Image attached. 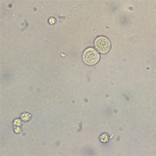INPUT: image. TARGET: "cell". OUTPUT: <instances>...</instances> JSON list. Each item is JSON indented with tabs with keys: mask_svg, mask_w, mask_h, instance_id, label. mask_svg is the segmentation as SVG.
Masks as SVG:
<instances>
[{
	"mask_svg": "<svg viewBox=\"0 0 156 156\" xmlns=\"http://www.w3.org/2000/svg\"><path fill=\"white\" fill-rule=\"evenodd\" d=\"M82 61L89 66L95 65L99 62L101 59L100 53L94 48L89 47L86 48L82 53Z\"/></svg>",
	"mask_w": 156,
	"mask_h": 156,
	"instance_id": "cell-1",
	"label": "cell"
},
{
	"mask_svg": "<svg viewBox=\"0 0 156 156\" xmlns=\"http://www.w3.org/2000/svg\"><path fill=\"white\" fill-rule=\"evenodd\" d=\"M94 47L102 55L108 53L112 48V43L110 39L105 36H98L94 40Z\"/></svg>",
	"mask_w": 156,
	"mask_h": 156,
	"instance_id": "cell-2",
	"label": "cell"
},
{
	"mask_svg": "<svg viewBox=\"0 0 156 156\" xmlns=\"http://www.w3.org/2000/svg\"><path fill=\"white\" fill-rule=\"evenodd\" d=\"M101 141L102 142H105L108 141V136L107 134H106L105 136V137L104 138L103 137L101 136Z\"/></svg>",
	"mask_w": 156,
	"mask_h": 156,
	"instance_id": "cell-3",
	"label": "cell"
}]
</instances>
